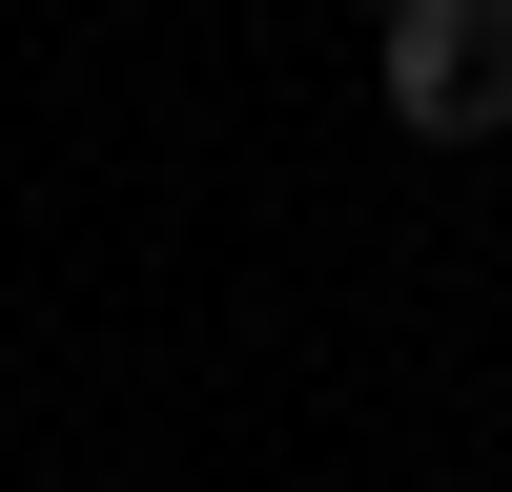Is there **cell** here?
Listing matches in <instances>:
<instances>
[{"label": "cell", "mask_w": 512, "mask_h": 492, "mask_svg": "<svg viewBox=\"0 0 512 492\" xmlns=\"http://www.w3.org/2000/svg\"><path fill=\"white\" fill-rule=\"evenodd\" d=\"M369 103H390L410 144H492V0H410V21H369Z\"/></svg>", "instance_id": "cell-1"}, {"label": "cell", "mask_w": 512, "mask_h": 492, "mask_svg": "<svg viewBox=\"0 0 512 492\" xmlns=\"http://www.w3.org/2000/svg\"><path fill=\"white\" fill-rule=\"evenodd\" d=\"M492 123H512V0H492Z\"/></svg>", "instance_id": "cell-2"}, {"label": "cell", "mask_w": 512, "mask_h": 492, "mask_svg": "<svg viewBox=\"0 0 512 492\" xmlns=\"http://www.w3.org/2000/svg\"><path fill=\"white\" fill-rule=\"evenodd\" d=\"M328 21H410V0H328Z\"/></svg>", "instance_id": "cell-3"}]
</instances>
